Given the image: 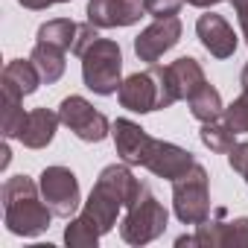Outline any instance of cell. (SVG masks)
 <instances>
[{
	"mask_svg": "<svg viewBox=\"0 0 248 248\" xmlns=\"http://www.w3.org/2000/svg\"><path fill=\"white\" fill-rule=\"evenodd\" d=\"M0 155H3V161H0V170H6V167H9V155H12L6 143H3V149H0Z\"/></svg>",
	"mask_w": 248,
	"mask_h": 248,
	"instance_id": "f1b7e54d",
	"label": "cell"
},
{
	"mask_svg": "<svg viewBox=\"0 0 248 248\" xmlns=\"http://www.w3.org/2000/svg\"><path fill=\"white\" fill-rule=\"evenodd\" d=\"M0 88H3V93H12V96H30V93H35L38 91V85L44 82L41 79V73H38V67L32 64V59H12L6 67H3V76H0Z\"/></svg>",
	"mask_w": 248,
	"mask_h": 248,
	"instance_id": "2e32d148",
	"label": "cell"
},
{
	"mask_svg": "<svg viewBox=\"0 0 248 248\" xmlns=\"http://www.w3.org/2000/svg\"><path fill=\"white\" fill-rule=\"evenodd\" d=\"M233 3V12H236V21H239V30H242V38L248 44V0H231Z\"/></svg>",
	"mask_w": 248,
	"mask_h": 248,
	"instance_id": "484cf974",
	"label": "cell"
},
{
	"mask_svg": "<svg viewBox=\"0 0 248 248\" xmlns=\"http://www.w3.org/2000/svg\"><path fill=\"white\" fill-rule=\"evenodd\" d=\"M228 164H231L233 172H239L242 178H248V140L231 146V152H228Z\"/></svg>",
	"mask_w": 248,
	"mask_h": 248,
	"instance_id": "d4e9b609",
	"label": "cell"
},
{
	"mask_svg": "<svg viewBox=\"0 0 248 248\" xmlns=\"http://www.w3.org/2000/svg\"><path fill=\"white\" fill-rule=\"evenodd\" d=\"M172 210L181 225H202L210 219V187L202 164H193L181 178L172 181Z\"/></svg>",
	"mask_w": 248,
	"mask_h": 248,
	"instance_id": "5b68a950",
	"label": "cell"
},
{
	"mask_svg": "<svg viewBox=\"0 0 248 248\" xmlns=\"http://www.w3.org/2000/svg\"><path fill=\"white\" fill-rule=\"evenodd\" d=\"M222 117L228 120V126H231L236 135H245V132H248V91H242V93L225 108Z\"/></svg>",
	"mask_w": 248,
	"mask_h": 248,
	"instance_id": "603a6c76",
	"label": "cell"
},
{
	"mask_svg": "<svg viewBox=\"0 0 248 248\" xmlns=\"http://www.w3.org/2000/svg\"><path fill=\"white\" fill-rule=\"evenodd\" d=\"M143 190H146V184L135 178L129 164L105 167L99 172L82 213L76 219H70V225L64 228V242L70 248H93L99 242V236H105L117 225L120 210L132 207L143 196Z\"/></svg>",
	"mask_w": 248,
	"mask_h": 248,
	"instance_id": "6da1fadb",
	"label": "cell"
},
{
	"mask_svg": "<svg viewBox=\"0 0 248 248\" xmlns=\"http://www.w3.org/2000/svg\"><path fill=\"white\" fill-rule=\"evenodd\" d=\"M199 138H202V143H204L210 152H219V155H228V152H231V146L236 143V140H233V138H236V132L228 126V120H225V117L202 123Z\"/></svg>",
	"mask_w": 248,
	"mask_h": 248,
	"instance_id": "44dd1931",
	"label": "cell"
},
{
	"mask_svg": "<svg viewBox=\"0 0 248 248\" xmlns=\"http://www.w3.org/2000/svg\"><path fill=\"white\" fill-rule=\"evenodd\" d=\"M196 35L202 41V47L213 56V59H231L236 53V32L231 30V24L216 15V12H207V15H199L196 21Z\"/></svg>",
	"mask_w": 248,
	"mask_h": 248,
	"instance_id": "4fadbf2b",
	"label": "cell"
},
{
	"mask_svg": "<svg viewBox=\"0 0 248 248\" xmlns=\"http://www.w3.org/2000/svg\"><path fill=\"white\" fill-rule=\"evenodd\" d=\"M30 59H32V64L38 67V73H41V79H44L47 85H53V82H59V79L64 76V64H67V62H64V50H62V47H53V44H47V41H35Z\"/></svg>",
	"mask_w": 248,
	"mask_h": 248,
	"instance_id": "ac0fdd59",
	"label": "cell"
},
{
	"mask_svg": "<svg viewBox=\"0 0 248 248\" xmlns=\"http://www.w3.org/2000/svg\"><path fill=\"white\" fill-rule=\"evenodd\" d=\"M239 85H242V91H248V64H245L242 73H239Z\"/></svg>",
	"mask_w": 248,
	"mask_h": 248,
	"instance_id": "f546056e",
	"label": "cell"
},
{
	"mask_svg": "<svg viewBox=\"0 0 248 248\" xmlns=\"http://www.w3.org/2000/svg\"><path fill=\"white\" fill-rule=\"evenodd\" d=\"M187 105H190V114L199 120V123H207V120H219L222 114H225V105H222V96H219V91L210 85V82H204L190 99H187Z\"/></svg>",
	"mask_w": 248,
	"mask_h": 248,
	"instance_id": "ffe728a7",
	"label": "cell"
},
{
	"mask_svg": "<svg viewBox=\"0 0 248 248\" xmlns=\"http://www.w3.org/2000/svg\"><path fill=\"white\" fill-rule=\"evenodd\" d=\"M41 196L50 204L53 216L62 219H73L79 204H82V193H79V178L73 175V170L67 167H47L38 178Z\"/></svg>",
	"mask_w": 248,
	"mask_h": 248,
	"instance_id": "ba28073f",
	"label": "cell"
},
{
	"mask_svg": "<svg viewBox=\"0 0 248 248\" xmlns=\"http://www.w3.org/2000/svg\"><path fill=\"white\" fill-rule=\"evenodd\" d=\"M111 135H114V146H117L120 161L129 164V167H140V155H143V149L149 143L146 129H140L135 120L120 117V120H114Z\"/></svg>",
	"mask_w": 248,
	"mask_h": 248,
	"instance_id": "5bb4252c",
	"label": "cell"
},
{
	"mask_svg": "<svg viewBox=\"0 0 248 248\" xmlns=\"http://www.w3.org/2000/svg\"><path fill=\"white\" fill-rule=\"evenodd\" d=\"M178 41H181V21L175 15L172 18H155V24H149L146 30H140V35L135 38V53H138L140 62L155 64Z\"/></svg>",
	"mask_w": 248,
	"mask_h": 248,
	"instance_id": "30bf717a",
	"label": "cell"
},
{
	"mask_svg": "<svg viewBox=\"0 0 248 248\" xmlns=\"http://www.w3.org/2000/svg\"><path fill=\"white\" fill-rule=\"evenodd\" d=\"M245 184H248V178H245Z\"/></svg>",
	"mask_w": 248,
	"mask_h": 248,
	"instance_id": "4dcf8cb0",
	"label": "cell"
},
{
	"mask_svg": "<svg viewBox=\"0 0 248 248\" xmlns=\"http://www.w3.org/2000/svg\"><path fill=\"white\" fill-rule=\"evenodd\" d=\"M3 222L9 228V233L15 236H38L50 228L53 210L41 196V187L30 178V175H12L6 178L3 190Z\"/></svg>",
	"mask_w": 248,
	"mask_h": 248,
	"instance_id": "7a4b0ae2",
	"label": "cell"
},
{
	"mask_svg": "<svg viewBox=\"0 0 248 248\" xmlns=\"http://www.w3.org/2000/svg\"><path fill=\"white\" fill-rule=\"evenodd\" d=\"M167 67H170V76H172V85H175L178 99H190V96L207 82L202 64H199L193 56H181V59H175V62L167 64Z\"/></svg>",
	"mask_w": 248,
	"mask_h": 248,
	"instance_id": "e0dca14e",
	"label": "cell"
},
{
	"mask_svg": "<svg viewBox=\"0 0 248 248\" xmlns=\"http://www.w3.org/2000/svg\"><path fill=\"white\" fill-rule=\"evenodd\" d=\"M24 9H32V12H41V9H50V6H59V3H70V0H18Z\"/></svg>",
	"mask_w": 248,
	"mask_h": 248,
	"instance_id": "4316f807",
	"label": "cell"
},
{
	"mask_svg": "<svg viewBox=\"0 0 248 248\" xmlns=\"http://www.w3.org/2000/svg\"><path fill=\"white\" fill-rule=\"evenodd\" d=\"M167 222H170L167 207L146 187L143 196L132 207H126V216H123V222H120V236L129 245H146V242L158 239L167 231Z\"/></svg>",
	"mask_w": 248,
	"mask_h": 248,
	"instance_id": "8992f818",
	"label": "cell"
},
{
	"mask_svg": "<svg viewBox=\"0 0 248 248\" xmlns=\"http://www.w3.org/2000/svg\"><path fill=\"white\" fill-rule=\"evenodd\" d=\"M79 30H82V24H76L70 18H56V21H47L38 27V41L62 47L64 53H73L76 41H79Z\"/></svg>",
	"mask_w": 248,
	"mask_h": 248,
	"instance_id": "d6986e66",
	"label": "cell"
},
{
	"mask_svg": "<svg viewBox=\"0 0 248 248\" xmlns=\"http://www.w3.org/2000/svg\"><path fill=\"white\" fill-rule=\"evenodd\" d=\"M117 96L123 108H129L135 114H149V111L170 108L172 102H178L170 67H161V64H149V70L132 73L129 79H123Z\"/></svg>",
	"mask_w": 248,
	"mask_h": 248,
	"instance_id": "3957f363",
	"label": "cell"
},
{
	"mask_svg": "<svg viewBox=\"0 0 248 248\" xmlns=\"http://www.w3.org/2000/svg\"><path fill=\"white\" fill-rule=\"evenodd\" d=\"M187 0H143L146 15H152V18H172V15H178V9Z\"/></svg>",
	"mask_w": 248,
	"mask_h": 248,
	"instance_id": "cb8c5ba5",
	"label": "cell"
},
{
	"mask_svg": "<svg viewBox=\"0 0 248 248\" xmlns=\"http://www.w3.org/2000/svg\"><path fill=\"white\" fill-rule=\"evenodd\" d=\"M59 120L62 126H67L79 140L85 143H99L111 135V123L105 114H99L85 96H64L59 105Z\"/></svg>",
	"mask_w": 248,
	"mask_h": 248,
	"instance_id": "52a82bcc",
	"label": "cell"
},
{
	"mask_svg": "<svg viewBox=\"0 0 248 248\" xmlns=\"http://www.w3.org/2000/svg\"><path fill=\"white\" fill-rule=\"evenodd\" d=\"M146 6L143 0H88V24L96 30H114V27H132L143 18Z\"/></svg>",
	"mask_w": 248,
	"mask_h": 248,
	"instance_id": "8fae6325",
	"label": "cell"
},
{
	"mask_svg": "<svg viewBox=\"0 0 248 248\" xmlns=\"http://www.w3.org/2000/svg\"><path fill=\"white\" fill-rule=\"evenodd\" d=\"M193 164H196L193 152H187V149H181L170 140H158V138H149V143L140 155V167L149 170L158 178H167V181L181 178Z\"/></svg>",
	"mask_w": 248,
	"mask_h": 248,
	"instance_id": "9c48e42d",
	"label": "cell"
},
{
	"mask_svg": "<svg viewBox=\"0 0 248 248\" xmlns=\"http://www.w3.org/2000/svg\"><path fill=\"white\" fill-rule=\"evenodd\" d=\"M190 6H196V9H210V6H219L222 0H187Z\"/></svg>",
	"mask_w": 248,
	"mask_h": 248,
	"instance_id": "83f0119b",
	"label": "cell"
},
{
	"mask_svg": "<svg viewBox=\"0 0 248 248\" xmlns=\"http://www.w3.org/2000/svg\"><path fill=\"white\" fill-rule=\"evenodd\" d=\"M27 114L21 108V96H12V93H3V120H0V126H3V138H15L24 132V123H27Z\"/></svg>",
	"mask_w": 248,
	"mask_h": 248,
	"instance_id": "7402d4cb",
	"label": "cell"
},
{
	"mask_svg": "<svg viewBox=\"0 0 248 248\" xmlns=\"http://www.w3.org/2000/svg\"><path fill=\"white\" fill-rule=\"evenodd\" d=\"M59 114H53L50 108H35L27 114V123H24V132L18 135V140L27 146V149H44L53 143L56 138V129H59Z\"/></svg>",
	"mask_w": 248,
	"mask_h": 248,
	"instance_id": "9a60e30c",
	"label": "cell"
},
{
	"mask_svg": "<svg viewBox=\"0 0 248 248\" xmlns=\"http://www.w3.org/2000/svg\"><path fill=\"white\" fill-rule=\"evenodd\" d=\"M82 79H85V88H91L93 93L99 96H111L120 91L123 79V50L117 41L111 38H96L82 56Z\"/></svg>",
	"mask_w": 248,
	"mask_h": 248,
	"instance_id": "277c9868",
	"label": "cell"
},
{
	"mask_svg": "<svg viewBox=\"0 0 248 248\" xmlns=\"http://www.w3.org/2000/svg\"><path fill=\"white\" fill-rule=\"evenodd\" d=\"M216 216H219V222L207 219V222L196 225V245H202V248H228V245L248 248V216L222 222V216H225L222 207L216 210Z\"/></svg>",
	"mask_w": 248,
	"mask_h": 248,
	"instance_id": "7c38bea8",
	"label": "cell"
}]
</instances>
